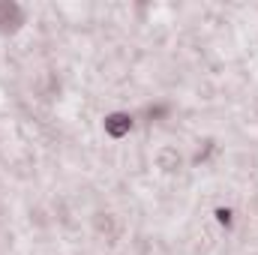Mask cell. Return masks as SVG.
Masks as SVG:
<instances>
[{"label": "cell", "mask_w": 258, "mask_h": 255, "mask_svg": "<svg viewBox=\"0 0 258 255\" xmlns=\"http://www.w3.org/2000/svg\"><path fill=\"white\" fill-rule=\"evenodd\" d=\"M102 129L111 138H123V135H129V129H132V117H129L126 111H111V114H105Z\"/></svg>", "instance_id": "cell-1"}, {"label": "cell", "mask_w": 258, "mask_h": 255, "mask_svg": "<svg viewBox=\"0 0 258 255\" xmlns=\"http://www.w3.org/2000/svg\"><path fill=\"white\" fill-rule=\"evenodd\" d=\"M24 24V9L18 3H0V30H18Z\"/></svg>", "instance_id": "cell-2"}, {"label": "cell", "mask_w": 258, "mask_h": 255, "mask_svg": "<svg viewBox=\"0 0 258 255\" xmlns=\"http://www.w3.org/2000/svg\"><path fill=\"white\" fill-rule=\"evenodd\" d=\"M231 216H234V213H231L228 207H216V222H219V225L228 228V225H231Z\"/></svg>", "instance_id": "cell-3"}]
</instances>
